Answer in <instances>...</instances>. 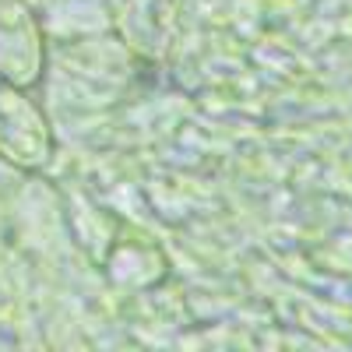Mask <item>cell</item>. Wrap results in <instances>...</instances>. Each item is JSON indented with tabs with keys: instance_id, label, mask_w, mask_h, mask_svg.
<instances>
[{
	"instance_id": "cell-2",
	"label": "cell",
	"mask_w": 352,
	"mask_h": 352,
	"mask_svg": "<svg viewBox=\"0 0 352 352\" xmlns=\"http://www.w3.org/2000/svg\"><path fill=\"white\" fill-rule=\"evenodd\" d=\"M50 67L43 21L28 0H0V81L39 88Z\"/></svg>"
},
{
	"instance_id": "cell-1",
	"label": "cell",
	"mask_w": 352,
	"mask_h": 352,
	"mask_svg": "<svg viewBox=\"0 0 352 352\" xmlns=\"http://www.w3.org/2000/svg\"><path fill=\"white\" fill-rule=\"evenodd\" d=\"M53 127L32 88L0 81V159L18 173H43L53 162Z\"/></svg>"
}]
</instances>
